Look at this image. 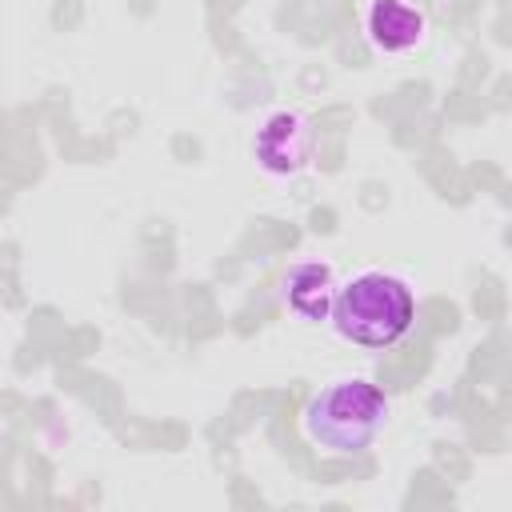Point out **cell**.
I'll return each instance as SVG.
<instances>
[{
    "label": "cell",
    "instance_id": "2",
    "mask_svg": "<svg viewBox=\"0 0 512 512\" xmlns=\"http://www.w3.org/2000/svg\"><path fill=\"white\" fill-rule=\"evenodd\" d=\"M384 416H388L384 392L360 376H344V380L324 384L308 400L304 432L324 452L348 456V452H364L372 444V436L384 428Z\"/></svg>",
    "mask_w": 512,
    "mask_h": 512
},
{
    "label": "cell",
    "instance_id": "1",
    "mask_svg": "<svg viewBox=\"0 0 512 512\" xmlns=\"http://www.w3.org/2000/svg\"><path fill=\"white\" fill-rule=\"evenodd\" d=\"M412 288L392 272H360L352 276L332 304V324L344 340L364 348H388L412 328Z\"/></svg>",
    "mask_w": 512,
    "mask_h": 512
},
{
    "label": "cell",
    "instance_id": "3",
    "mask_svg": "<svg viewBox=\"0 0 512 512\" xmlns=\"http://www.w3.org/2000/svg\"><path fill=\"white\" fill-rule=\"evenodd\" d=\"M256 152H260L264 168H272V172H296V168L308 160V152H312L308 124H304L300 116H292V112L272 116V120L264 124L260 140H256Z\"/></svg>",
    "mask_w": 512,
    "mask_h": 512
},
{
    "label": "cell",
    "instance_id": "4",
    "mask_svg": "<svg viewBox=\"0 0 512 512\" xmlns=\"http://www.w3.org/2000/svg\"><path fill=\"white\" fill-rule=\"evenodd\" d=\"M368 32L384 52H404L420 40L424 20L416 8H408L404 0H372L368 8Z\"/></svg>",
    "mask_w": 512,
    "mask_h": 512
},
{
    "label": "cell",
    "instance_id": "5",
    "mask_svg": "<svg viewBox=\"0 0 512 512\" xmlns=\"http://www.w3.org/2000/svg\"><path fill=\"white\" fill-rule=\"evenodd\" d=\"M336 292H332V268L324 264H296L288 272V308L304 320L332 316Z\"/></svg>",
    "mask_w": 512,
    "mask_h": 512
}]
</instances>
